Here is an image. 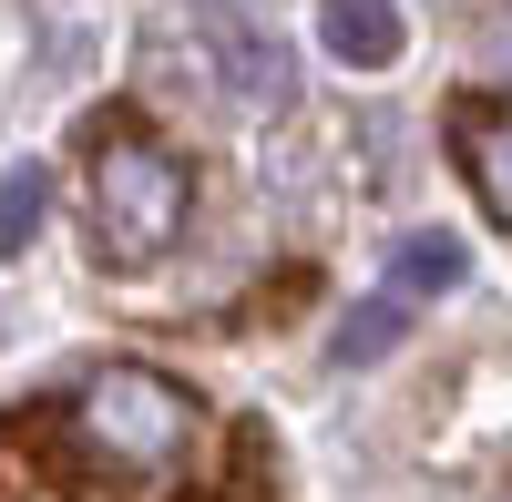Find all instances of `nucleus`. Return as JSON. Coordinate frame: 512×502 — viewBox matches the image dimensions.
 <instances>
[{"instance_id":"nucleus-3","label":"nucleus","mask_w":512,"mask_h":502,"mask_svg":"<svg viewBox=\"0 0 512 502\" xmlns=\"http://www.w3.org/2000/svg\"><path fill=\"white\" fill-rule=\"evenodd\" d=\"M185 11H195V41H205V62H216L226 103H246V113H287V93H297V52L277 41V21L256 11V0H185Z\"/></svg>"},{"instance_id":"nucleus-9","label":"nucleus","mask_w":512,"mask_h":502,"mask_svg":"<svg viewBox=\"0 0 512 502\" xmlns=\"http://www.w3.org/2000/svg\"><path fill=\"white\" fill-rule=\"evenodd\" d=\"M492 52H502V62H512V11H502V21H492Z\"/></svg>"},{"instance_id":"nucleus-8","label":"nucleus","mask_w":512,"mask_h":502,"mask_svg":"<svg viewBox=\"0 0 512 502\" xmlns=\"http://www.w3.org/2000/svg\"><path fill=\"white\" fill-rule=\"evenodd\" d=\"M41 216H52V175H41V164H11V175H0V257H21L41 236Z\"/></svg>"},{"instance_id":"nucleus-4","label":"nucleus","mask_w":512,"mask_h":502,"mask_svg":"<svg viewBox=\"0 0 512 502\" xmlns=\"http://www.w3.org/2000/svg\"><path fill=\"white\" fill-rule=\"evenodd\" d=\"M451 154H461V175H472V195L512 226V103H461L451 113Z\"/></svg>"},{"instance_id":"nucleus-5","label":"nucleus","mask_w":512,"mask_h":502,"mask_svg":"<svg viewBox=\"0 0 512 502\" xmlns=\"http://www.w3.org/2000/svg\"><path fill=\"white\" fill-rule=\"evenodd\" d=\"M318 41L338 62H359V72H390L410 21H400V0H318Z\"/></svg>"},{"instance_id":"nucleus-7","label":"nucleus","mask_w":512,"mask_h":502,"mask_svg":"<svg viewBox=\"0 0 512 502\" xmlns=\"http://www.w3.org/2000/svg\"><path fill=\"white\" fill-rule=\"evenodd\" d=\"M400 328H410V298L390 287V298L349 308V328H338V339H328V359H338V369H369V359H390V349H400Z\"/></svg>"},{"instance_id":"nucleus-2","label":"nucleus","mask_w":512,"mask_h":502,"mask_svg":"<svg viewBox=\"0 0 512 502\" xmlns=\"http://www.w3.org/2000/svg\"><path fill=\"white\" fill-rule=\"evenodd\" d=\"M72 441L93 451L103 472L154 482V472H175L195 451V390L144 369V359H113V369H93V380L72 390Z\"/></svg>"},{"instance_id":"nucleus-1","label":"nucleus","mask_w":512,"mask_h":502,"mask_svg":"<svg viewBox=\"0 0 512 502\" xmlns=\"http://www.w3.org/2000/svg\"><path fill=\"white\" fill-rule=\"evenodd\" d=\"M93 257H113V267H154L164 246L185 236V216H195V175H185V154L164 144V134H144L134 113H113V123H93Z\"/></svg>"},{"instance_id":"nucleus-6","label":"nucleus","mask_w":512,"mask_h":502,"mask_svg":"<svg viewBox=\"0 0 512 502\" xmlns=\"http://www.w3.org/2000/svg\"><path fill=\"white\" fill-rule=\"evenodd\" d=\"M461 267H472V257H461V236H400V257H390V287H400V298H441V287H461Z\"/></svg>"}]
</instances>
